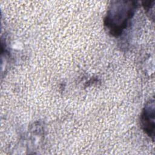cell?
I'll return each mask as SVG.
<instances>
[{"label": "cell", "mask_w": 155, "mask_h": 155, "mask_svg": "<svg viewBox=\"0 0 155 155\" xmlns=\"http://www.w3.org/2000/svg\"><path fill=\"white\" fill-rule=\"evenodd\" d=\"M137 2L131 1H113L104 19V25L114 36L120 35L134 16Z\"/></svg>", "instance_id": "1"}, {"label": "cell", "mask_w": 155, "mask_h": 155, "mask_svg": "<svg viewBox=\"0 0 155 155\" xmlns=\"http://www.w3.org/2000/svg\"><path fill=\"white\" fill-rule=\"evenodd\" d=\"M140 124L143 131L154 140V101L150 100L144 107L140 116Z\"/></svg>", "instance_id": "2"}]
</instances>
